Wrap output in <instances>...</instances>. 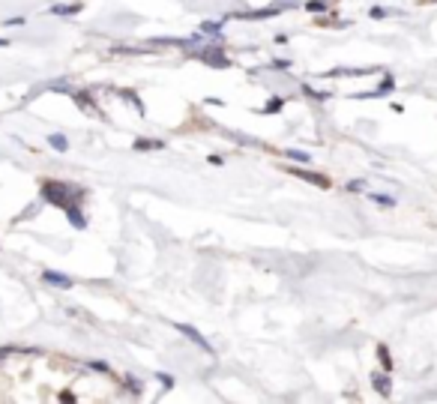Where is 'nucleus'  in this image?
<instances>
[{"label": "nucleus", "mask_w": 437, "mask_h": 404, "mask_svg": "<svg viewBox=\"0 0 437 404\" xmlns=\"http://www.w3.org/2000/svg\"><path fill=\"white\" fill-rule=\"evenodd\" d=\"M279 12H282V6H267V9H255V12H237V18H270Z\"/></svg>", "instance_id": "nucleus-7"}, {"label": "nucleus", "mask_w": 437, "mask_h": 404, "mask_svg": "<svg viewBox=\"0 0 437 404\" xmlns=\"http://www.w3.org/2000/svg\"><path fill=\"white\" fill-rule=\"evenodd\" d=\"M6 45H9V42H6V39H0V48H6Z\"/></svg>", "instance_id": "nucleus-22"}, {"label": "nucleus", "mask_w": 437, "mask_h": 404, "mask_svg": "<svg viewBox=\"0 0 437 404\" xmlns=\"http://www.w3.org/2000/svg\"><path fill=\"white\" fill-rule=\"evenodd\" d=\"M195 57H198L201 63H207V66H216V69H228V66H231L225 48H204V51H198Z\"/></svg>", "instance_id": "nucleus-2"}, {"label": "nucleus", "mask_w": 437, "mask_h": 404, "mask_svg": "<svg viewBox=\"0 0 437 404\" xmlns=\"http://www.w3.org/2000/svg\"><path fill=\"white\" fill-rule=\"evenodd\" d=\"M366 189H369L366 180H351V183H348V192H366Z\"/></svg>", "instance_id": "nucleus-17"}, {"label": "nucleus", "mask_w": 437, "mask_h": 404, "mask_svg": "<svg viewBox=\"0 0 437 404\" xmlns=\"http://www.w3.org/2000/svg\"><path fill=\"white\" fill-rule=\"evenodd\" d=\"M426 3H437V0H426Z\"/></svg>", "instance_id": "nucleus-23"}, {"label": "nucleus", "mask_w": 437, "mask_h": 404, "mask_svg": "<svg viewBox=\"0 0 437 404\" xmlns=\"http://www.w3.org/2000/svg\"><path fill=\"white\" fill-rule=\"evenodd\" d=\"M303 93H309V96H312V99H318V102H324V99H330V93H318V90H312L309 84L303 87Z\"/></svg>", "instance_id": "nucleus-18"}, {"label": "nucleus", "mask_w": 437, "mask_h": 404, "mask_svg": "<svg viewBox=\"0 0 437 404\" xmlns=\"http://www.w3.org/2000/svg\"><path fill=\"white\" fill-rule=\"evenodd\" d=\"M384 15H396V9H384V6H375L372 9V18H384Z\"/></svg>", "instance_id": "nucleus-20"}, {"label": "nucleus", "mask_w": 437, "mask_h": 404, "mask_svg": "<svg viewBox=\"0 0 437 404\" xmlns=\"http://www.w3.org/2000/svg\"><path fill=\"white\" fill-rule=\"evenodd\" d=\"M393 87H396V81H393V75H387V78L381 81V87H378V90H372V93H357L354 99H375V96H387Z\"/></svg>", "instance_id": "nucleus-6"}, {"label": "nucleus", "mask_w": 437, "mask_h": 404, "mask_svg": "<svg viewBox=\"0 0 437 404\" xmlns=\"http://www.w3.org/2000/svg\"><path fill=\"white\" fill-rule=\"evenodd\" d=\"M42 195H45L51 204L63 207V210H69V207H75V201H81V192H78V189H69L66 183H45Z\"/></svg>", "instance_id": "nucleus-1"}, {"label": "nucleus", "mask_w": 437, "mask_h": 404, "mask_svg": "<svg viewBox=\"0 0 437 404\" xmlns=\"http://www.w3.org/2000/svg\"><path fill=\"white\" fill-rule=\"evenodd\" d=\"M81 9V3H69V6H51V12L54 15H72V12H78Z\"/></svg>", "instance_id": "nucleus-12"}, {"label": "nucleus", "mask_w": 437, "mask_h": 404, "mask_svg": "<svg viewBox=\"0 0 437 404\" xmlns=\"http://www.w3.org/2000/svg\"><path fill=\"white\" fill-rule=\"evenodd\" d=\"M288 174H294V177H300V180H306V183H312V186H321V189H327V186H330V180H327L324 174H315V171H303V168H288Z\"/></svg>", "instance_id": "nucleus-4"}, {"label": "nucleus", "mask_w": 437, "mask_h": 404, "mask_svg": "<svg viewBox=\"0 0 437 404\" xmlns=\"http://www.w3.org/2000/svg\"><path fill=\"white\" fill-rule=\"evenodd\" d=\"M372 72H378V66H372V69H351V66H339V69H330L324 78H360V75H372Z\"/></svg>", "instance_id": "nucleus-5"}, {"label": "nucleus", "mask_w": 437, "mask_h": 404, "mask_svg": "<svg viewBox=\"0 0 437 404\" xmlns=\"http://www.w3.org/2000/svg\"><path fill=\"white\" fill-rule=\"evenodd\" d=\"M369 198H372L375 204H381V207H393V204H396V201H393V198H387V195H369Z\"/></svg>", "instance_id": "nucleus-19"}, {"label": "nucleus", "mask_w": 437, "mask_h": 404, "mask_svg": "<svg viewBox=\"0 0 437 404\" xmlns=\"http://www.w3.org/2000/svg\"><path fill=\"white\" fill-rule=\"evenodd\" d=\"M282 105H285L282 99H273V102H267V105H264V114H276V111H282Z\"/></svg>", "instance_id": "nucleus-15"}, {"label": "nucleus", "mask_w": 437, "mask_h": 404, "mask_svg": "<svg viewBox=\"0 0 437 404\" xmlns=\"http://www.w3.org/2000/svg\"><path fill=\"white\" fill-rule=\"evenodd\" d=\"M45 282H51V285H57V288H72V279H66V276H60V273H45Z\"/></svg>", "instance_id": "nucleus-8"}, {"label": "nucleus", "mask_w": 437, "mask_h": 404, "mask_svg": "<svg viewBox=\"0 0 437 404\" xmlns=\"http://www.w3.org/2000/svg\"><path fill=\"white\" fill-rule=\"evenodd\" d=\"M222 27L216 24V21H207V24H201V36H216Z\"/></svg>", "instance_id": "nucleus-13"}, {"label": "nucleus", "mask_w": 437, "mask_h": 404, "mask_svg": "<svg viewBox=\"0 0 437 404\" xmlns=\"http://www.w3.org/2000/svg\"><path fill=\"white\" fill-rule=\"evenodd\" d=\"M159 147H165V144L156 141V138H138L135 141V150H159Z\"/></svg>", "instance_id": "nucleus-9"}, {"label": "nucleus", "mask_w": 437, "mask_h": 404, "mask_svg": "<svg viewBox=\"0 0 437 404\" xmlns=\"http://www.w3.org/2000/svg\"><path fill=\"white\" fill-rule=\"evenodd\" d=\"M48 144H51L54 150H66V138H63V135H51V138H48Z\"/></svg>", "instance_id": "nucleus-16"}, {"label": "nucleus", "mask_w": 437, "mask_h": 404, "mask_svg": "<svg viewBox=\"0 0 437 404\" xmlns=\"http://www.w3.org/2000/svg\"><path fill=\"white\" fill-rule=\"evenodd\" d=\"M378 360H381V366H384L387 372L393 369V357H390V351H387V345H381V348H378Z\"/></svg>", "instance_id": "nucleus-11"}, {"label": "nucleus", "mask_w": 437, "mask_h": 404, "mask_svg": "<svg viewBox=\"0 0 437 404\" xmlns=\"http://www.w3.org/2000/svg\"><path fill=\"white\" fill-rule=\"evenodd\" d=\"M306 9H309V12H327V3H324V0H309Z\"/></svg>", "instance_id": "nucleus-14"}, {"label": "nucleus", "mask_w": 437, "mask_h": 404, "mask_svg": "<svg viewBox=\"0 0 437 404\" xmlns=\"http://www.w3.org/2000/svg\"><path fill=\"white\" fill-rule=\"evenodd\" d=\"M372 384L378 387L381 396H390V378H387V375H372Z\"/></svg>", "instance_id": "nucleus-10"}, {"label": "nucleus", "mask_w": 437, "mask_h": 404, "mask_svg": "<svg viewBox=\"0 0 437 404\" xmlns=\"http://www.w3.org/2000/svg\"><path fill=\"white\" fill-rule=\"evenodd\" d=\"M288 156L294 162H309V153H303V150H288Z\"/></svg>", "instance_id": "nucleus-21"}, {"label": "nucleus", "mask_w": 437, "mask_h": 404, "mask_svg": "<svg viewBox=\"0 0 437 404\" xmlns=\"http://www.w3.org/2000/svg\"><path fill=\"white\" fill-rule=\"evenodd\" d=\"M177 333H183V336H186V339H189L192 345H198L201 351L213 354V345H210V342H207V339H204V336H201V333H198L195 327H189V324H177Z\"/></svg>", "instance_id": "nucleus-3"}]
</instances>
